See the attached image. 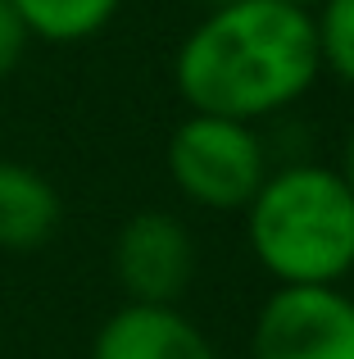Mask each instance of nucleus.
Segmentation results:
<instances>
[{"instance_id":"nucleus-1","label":"nucleus","mask_w":354,"mask_h":359,"mask_svg":"<svg viewBox=\"0 0 354 359\" xmlns=\"http://www.w3.org/2000/svg\"><path fill=\"white\" fill-rule=\"evenodd\" d=\"M323 73L309 9L282 0H227L186 32L173 60L177 96L191 114L259 123L282 114Z\"/></svg>"},{"instance_id":"nucleus-2","label":"nucleus","mask_w":354,"mask_h":359,"mask_svg":"<svg viewBox=\"0 0 354 359\" xmlns=\"http://www.w3.org/2000/svg\"><path fill=\"white\" fill-rule=\"evenodd\" d=\"M246 237L277 287H337L354 273V191L309 159L273 168L246 205Z\"/></svg>"},{"instance_id":"nucleus-3","label":"nucleus","mask_w":354,"mask_h":359,"mask_svg":"<svg viewBox=\"0 0 354 359\" xmlns=\"http://www.w3.org/2000/svg\"><path fill=\"white\" fill-rule=\"evenodd\" d=\"M169 173L191 205L213 214L246 210L268 177V146L255 123L191 114L169 137Z\"/></svg>"},{"instance_id":"nucleus-4","label":"nucleus","mask_w":354,"mask_h":359,"mask_svg":"<svg viewBox=\"0 0 354 359\" xmlns=\"http://www.w3.org/2000/svg\"><path fill=\"white\" fill-rule=\"evenodd\" d=\"M255 359H354V296L341 287H277L250 337Z\"/></svg>"},{"instance_id":"nucleus-5","label":"nucleus","mask_w":354,"mask_h":359,"mask_svg":"<svg viewBox=\"0 0 354 359\" xmlns=\"http://www.w3.org/2000/svg\"><path fill=\"white\" fill-rule=\"evenodd\" d=\"M114 273L123 291L141 305H177L195 278V241L182 219L164 210H141L123 223L114 241Z\"/></svg>"},{"instance_id":"nucleus-6","label":"nucleus","mask_w":354,"mask_h":359,"mask_svg":"<svg viewBox=\"0 0 354 359\" xmlns=\"http://www.w3.org/2000/svg\"><path fill=\"white\" fill-rule=\"evenodd\" d=\"M91 359H218V351L177 305L127 300L96 332Z\"/></svg>"},{"instance_id":"nucleus-7","label":"nucleus","mask_w":354,"mask_h":359,"mask_svg":"<svg viewBox=\"0 0 354 359\" xmlns=\"http://www.w3.org/2000/svg\"><path fill=\"white\" fill-rule=\"evenodd\" d=\"M59 191L32 164L0 159V250H36L59 228Z\"/></svg>"},{"instance_id":"nucleus-8","label":"nucleus","mask_w":354,"mask_h":359,"mask_svg":"<svg viewBox=\"0 0 354 359\" xmlns=\"http://www.w3.org/2000/svg\"><path fill=\"white\" fill-rule=\"evenodd\" d=\"M9 5L18 9V18L32 36L55 46H73L105 32L123 0H9Z\"/></svg>"},{"instance_id":"nucleus-9","label":"nucleus","mask_w":354,"mask_h":359,"mask_svg":"<svg viewBox=\"0 0 354 359\" xmlns=\"http://www.w3.org/2000/svg\"><path fill=\"white\" fill-rule=\"evenodd\" d=\"M313 27H318L323 69L354 87V0H327V5H318Z\"/></svg>"},{"instance_id":"nucleus-10","label":"nucleus","mask_w":354,"mask_h":359,"mask_svg":"<svg viewBox=\"0 0 354 359\" xmlns=\"http://www.w3.org/2000/svg\"><path fill=\"white\" fill-rule=\"evenodd\" d=\"M27 41H32V32L23 27L18 9L9 5V0H0V78H9V73L18 69V60H23Z\"/></svg>"},{"instance_id":"nucleus-11","label":"nucleus","mask_w":354,"mask_h":359,"mask_svg":"<svg viewBox=\"0 0 354 359\" xmlns=\"http://www.w3.org/2000/svg\"><path fill=\"white\" fill-rule=\"evenodd\" d=\"M341 177H346V187L354 191V128H350V137H346V150H341V168H337Z\"/></svg>"},{"instance_id":"nucleus-12","label":"nucleus","mask_w":354,"mask_h":359,"mask_svg":"<svg viewBox=\"0 0 354 359\" xmlns=\"http://www.w3.org/2000/svg\"><path fill=\"white\" fill-rule=\"evenodd\" d=\"M282 5H295V9H318V5H327V0H282Z\"/></svg>"},{"instance_id":"nucleus-13","label":"nucleus","mask_w":354,"mask_h":359,"mask_svg":"<svg viewBox=\"0 0 354 359\" xmlns=\"http://www.w3.org/2000/svg\"><path fill=\"white\" fill-rule=\"evenodd\" d=\"M200 5H209V9H218V5H227V0H200Z\"/></svg>"}]
</instances>
